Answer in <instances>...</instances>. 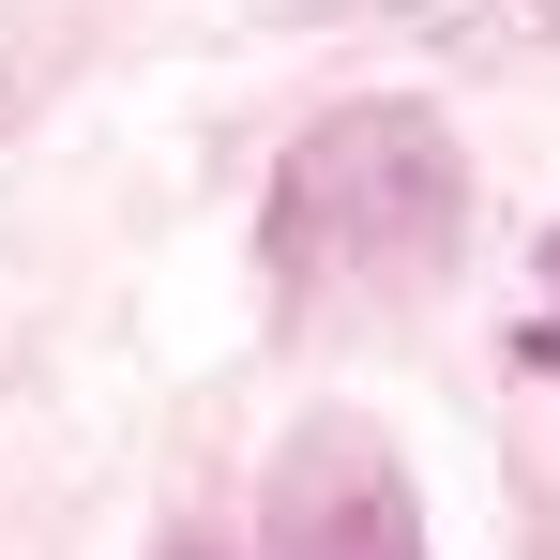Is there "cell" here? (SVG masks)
<instances>
[{
  "mask_svg": "<svg viewBox=\"0 0 560 560\" xmlns=\"http://www.w3.org/2000/svg\"><path fill=\"white\" fill-rule=\"evenodd\" d=\"M455 137L424 106H334L318 137H288L273 197H258V273L288 318L334 303H409L455 258Z\"/></svg>",
  "mask_w": 560,
  "mask_h": 560,
  "instance_id": "1",
  "label": "cell"
},
{
  "mask_svg": "<svg viewBox=\"0 0 560 560\" xmlns=\"http://www.w3.org/2000/svg\"><path fill=\"white\" fill-rule=\"evenodd\" d=\"M273 560H424V530H409V485L364 455H318L303 469V515L273 530Z\"/></svg>",
  "mask_w": 560,
  "mask_h": 560,
  "instance_id": "2",
  "label": "cell"
}]
</instances>
